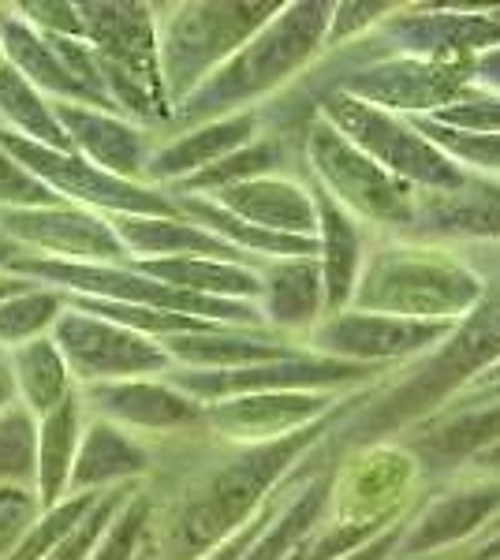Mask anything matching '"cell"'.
I'll list each match as a JSON object with an SVG mask.
<instances>
[{
	"instance_id": "1",
	"label": "cell",
	"mask_w": 500,
	"mask_h": 560,
	"mask_svg": "<svg viewBox=\"0 0 500 560\" xmlns=\"http://www.w3.org/2000/svg\"><path fill=\"white\" fill-rule=\"evenodd\" d=\"M83 42L94 49L102 86L124 120L158 124L172 113L158 65V15L150 4H79Z\"/></svg>"
},
{
	"instance_id": "2",
	"label": "cell",
	"mask_w": 500,
	"mask_h": 560,
	"mask_svg": "<svg viewBox=\"0 0 500 560\" xmlns=\"http://www.w3.org/2000/svg\"><path fill=\"white\" fill-rule=\"evenodd\" d=\"M266 4H184L158 20V65L168 105H179L202 86L235 49H243L254 26H261Z\"/></svg>"
},
{
	"instance_id": "3",
	"label": "cell",
	"mask_w": 500,
	"mask_h": 560,
	"mask_svg": "<svg viewBox=\"0 0 500 560\" xmlns=\"http://www.w3.org/2000/svg\"><path fill=\"white\" fill-rule=\"evenodd\" d=\"M49 337L60 348L75 388L131 382V377H165L172 370L168 351L158 340L97 318V314H83L75 306H63Z\"/></svg>"
},
{
	"instance_id": "4",
	"label": "cell",
	"mask_w": 500,
	"mask_h": 560,
	"mask_svg": "<svg viewBox=\"0 0 500 560\" xmlns=\"http://www.w3.org/2000/svg\"><path fill=\"white\" fill-rule=\"evenodd\" d=\"M0 236L34 258L83 261V266H127L131 261L108 217L68 202L42 206V210H0Z\"/></svg>"
},
{
	"instance_id": "5",
	"label": "cell",
	"mask_w": 500,
	"mask_h": 560,
	"mask_svg": "<svg viewBox=\"0 0 500 560\" xmlns=\"http://www.w3.org/2000/svg\"><path fill=\"white\" fill-rule=\"evenodd\" d=\"M86 419L113 422L135 438L142 433H176L202 422V404L179 393L165 377H131V382H102L79 388Z\"/></svg>"
},
{
	"instance_id": "6",
	"label": "cell",
	"mask_w": 500,
	"mask_h": 560,
	"mask_svg": "<svg viewBox=\"0 0 500 560\" xmlns=\"http://www.w3.org/2000/svg\"><path fill=\"white\" fill-rule=\"evenodd\" d=\"M53 116L60 120L63 135L71 142V153H79L102 173L127 179V184H147V161H150V135L139 124L124 120L105 108L53 102Z\"/></svg>"
},
{
	"instance_id": "7",
	"label": "cell",
	"mask_w": 500,
	"mask_h": 560,
	"mask_svg": "<svg viewBox=\"0 0 500 560\" xmlns=\"http://www.w3.org/2000/svg\"><path fill=\"white\" fill-rule=\"evenodd\" d=\"M153 467V453L142 445V438L127 433L113 422L86 419L83 438H79V453L71 464L68 497L75 493H105L116 486L142 482Z\"/></svg>"
},
{
	"instance_id": "8",
	"label": "cell",
	"mask_w": 500,
	"mask_h": 560,
	"mask_svg": "<svg viewBox=\"0 0 500 560\" xmlns=\"http://www.w3.org/2000/svg\"><path fill=\"white\" fill-rule=\"evenodd\" d=\"M0 49H4V65L38 90L49 102H68V105H90L102 108L83 86L75 83L63 60L57 57V49L49 45L45 34H38L34 26H26L15 15L12 4H0Z\"/></svg>"
},
{
	"instance_id": "9",
	"label": "cell",
	"mask_w": 500,
	"mask_h": 560,
	"mask_svg": "<svg viewBox=\"0 0 500 560\" xmlns=\"http://www.w3.org/2000/svg\"><path fill=\"white\" fill-rule=\"evenodd\" d=\"M251 135H254L251 113H235V116H221V120L198 124L195 131L150 150L147 179H153V184H184V179L202 173V168L217 165L221 158L243 150Z\"/></svg>"
},
{
	"instance_id": "10",
	"label": "cell",
	"mask_w": 500,
	"mask_h": 560,
	"mask_svg": "<svg viewBox=\"0 0 500 560\" xmlns=\"http://www.w3.org/2000/svg\"><path fill=\"white\" fill-rule=\"evenodd\" d=\"M116 240L131 261L150 258H217V261H243V250L229 247L213 232L190 224L187 217H108Z\"/></svg>"
},
{
	"instance_id": "11",
	"label": "cell",
	"mask_w": 500,
	"mask_h": 560,
	"mask_svg": "<svg viewBox=\"0 0 500 560\" xmlns=\"http://www.w3.org/2000/svg\"><path fill=\"white\" fill-rule=\"evenodd\" d=\"M322 411V400L284 393H258V396H232V400L202 404V422L213 427L221 438L232 441H261V438H288L295 422Z\"/></svg>"
},
{
	"instance_id": "12",
	"label": "cell",
	"mask_w": 500,
	"mask_h": 560,
	"mask_svg": "<svg viewBox=\"0 0 500 560\" xmlns=\"http://www.w3.org/2000/svg\"><path fill=\"white\" fill-rule=\"evenodd\" d=\"M83 400H79V388L60 404L57 411L42 415L38 419V475H34V493L45 509H57L68 497V478L71 464L79 453V438H83Z\"/></svg>"
},
{
	"instance_id": "13",
	"label": "cell",
	"mask_w": 500,
	"mask_h": 560,
	"mask_svg": "<svg viewBox=\"0 0 500 560\" xmlns=\"http://www.w3.org/2000/svg\"><path fill=\"white\" fill-rule=\"evenodd\" d=\"M209 202H217L221 210L254 224V229L277 232V236H295L314 224L306 198L292 184H277V179H247V184L224 187Z\"/></svg>"
},
{
	"instance_id": "14",
	"label": "cell",
	"mask_w": 500,
	"mask_h": 560,
	"mask_svg": "<svg viewBox=\"0 0 500 560\" xmlns=\"http://www.w3.org/2000/svg\"><path fill=\"white\" fill-rule=\"evenodd\" d=\"M8 374H12V385H15V400H20L34 419L57 411L60 404L75 393L68 363H63L60 348L53 345V337L31 340V345L8 351Z\"/></svg>"
},
{
	"instance_id": "15",
	"label": "cell",
	"mask_w": 500,
	"mask_h": 560,
	"mask_svg": "<svg viewBox=\"0 0 500 560\" xmlns=\"http://www.w3.org/2000/svg\"><path fill=\"white\" fill-rule=\"evenodd\" d=\"M139 273H147L161 284L184 288V292L209 295V300H232L247 303L251 295L261 292V280L251 269L235 266V261H217V258H150V261H131Z\"/></svg>"
},
{
	"instance_id": "16",
	"label": "cell",
	"mask_w": 500,
	"mask_h": 560,
	"mask_svg": "<svg viewBox=\"0 0 500 560\" xmlns=\"http://www.w3.org/2000/svg\"><path fill=\"white\" fill-rule=\"evenodd\" d=\"M0 128L38 142V147L71 150L60 120L53 116V102L42 97L20 71H12L8 65H0Z\"/></svg>"
},
{
	"instance_id": "17",
	"label": "cell",
	"mask_w": 500,
	"mask_h": 560,
	"mask_svg": "<svg viewBox=\"0 0 500 560\" xmlns=\"http://www.w3.org/2000/svg\"><path fill=\"white\" fill-rule=\"evenodd\" d=\"M63 306H68V295L60 288L38 284V280H31L20 292L0 300V351H12L31 345V340L49 337L53 325L60 322Z\"/></svg>"
},
{
	"instance_id": "18",
	"label": "cell",
	"mask_w": 500,
	"mask_h": 560,
	"mask_svg": "<svg viewBox=\"0 0 500 560\" xmlns=\"http://www.w3.org/2000/svg\"><path fill=\"white\" fill-rule=\"evenodd\" d=\"M441 332V325H418L411 318H348L333 322L322 332V345L344 348V351H370V355H388V351H411L422 348L426 340Z\"/></svg>"
},
{
	"instance_id": "19",
	"label": "cell",
	"mask_w": 500,
	"mask_h": 560,
	"mask_svg": "<svg viewBox=\"0 0 500 560\" xmlns=\"http://www.w3.org/2000/svg\"><path fill=\"white\" fill-rule=\"evenodd\" d=\"M38 475V419L12 400L0 411V486L34 490Z\"/></svg>"
},
{
	"instance_id": "20",
	"label": "cell",
	"mask_w": 500,
	"mask_h": 560,
	"mask_svg": "<svg viewBox=\"0 0 500 560\" xmlns=\"http://www.w3.org/2000/svg\"><path fill=\"white\" fill-rule=\"evenodd\" d=\"M150 527H153V493L147 486H139L124 501V509L113 516V523L105 527V535L97 538L90 560H139V553L150 541Z\"/></svg>"
},
{
	"instance_id": "21",
	"label": "cell",
	"mask_w": 500,
	"mask_h": 560,
	"mask_svg": "<svg viewBox=\"0 0 500 560\" xmlns=\"http://www.w3.org/2000/svg\"><path fill=\"white\" fill-rule=\"evenodd\" d=\"M97 497L102 493H75V497H63L57 509H45L38 516V523L26 530V538L12 549V557L8 560H45L63 541V535H68V530L75 527L90 509H94Z\"/></svg>"
},
{
	"instance_id": "22",
	"label": "cell",
	"mask_w": 500,
	"mask_h": 560,
	"mask_svg": "<svg viewBox=\"0 0 500 560\" xmlns=\"http://www.w3.org/2000/svg\"><path fill=\"white\" fill-rule=\"evenodd\" d=\"M269 292V318L280 322V325H295L303 318H311L314 311V269L306 266V261H299V266H280L272 269L269 284H261Z\"/></svg>"
},
{
	"instance_id": "23",
	"label": "cell",
	"mask_w": 500,
	"mask_h": 560,
	"mask_svg": "<svg viewBox=\"0 0 500 560\" xmlns=\"http://www.w3.org/2000/svg\"><path fill=\"white\" fill-rule=\"evenodd\" d=\"M142 482H131V486H116V490H105L102 497L94 501V509L86 512L83 520L75 523V527L63 535V541L57 549H53L45 560H90V553H94L97 538L105 535V527L113 523L116 512L124 509V501L131 497L135 490H139Z\"/></svg>"
},
{
	"instance_id": "24",
	"label": "cell",
	"mask_w": 500,
	"mask_h": 560,
	"mask_svg": "<svg viewBox=\"0 0 500 560\" xmlns=\"http://www.w3.org/2000/svg\"><path fill=\"white\" fill-rule=\"evenodd\" d=\"M500 501V493H470V497H460V501H449L441 504L433 516H426L422 527L415 530L411 538V549H426V546H438V541H449L456 535H467L475 523L493 512Z\"/></svg>"
},
{
	"instance_id": "25",
	"label": "cell",
	"mask_w": 500,
	"mask_h": 560,
	"mask_svg": "<svg viewBox=\"0 0 500 560\" xmlns=\"http://www.w3.org/2000/svg\"><path fill=\"white\" fill-rule=\"evenodd\" d=\"M42 501L26 486H0V560L12 557V549L26 538V530L38 523Z\"/></svg>"
},
{
	"instance_id": "26",
	"label": "cell",
	"mask_w": 500,
	"mask_h": 560,
	"mask_svg": "<svg viewBox=\"0 0 500 560\" xmlns=\"http://www.w3.org/2000/svg\"><path fill=\"white\" fill-rule=\"evenodd\" d=\"M42 206H60V198L15 165L12 153L0 150V210H42Z\"/></svg>"
},
{
	"instance_id": "27",
	"label": "cell",
	"mask_w": 500,
	"mask_h": 560,
	"mask_svg": "<svg viewBox=\"0 0 500 560\" xmlns=\"http://www.w3.org/2000/svg\"><path fill=\"white\" fill-rule=\"evenodd\" d=\"M12 8L26 26H34L45 38H83L79 4H71V0H23Z\"/></svg>"
},
{
	"instance_id": "28",
	"label": "cell",
	"mask_w": 500,
	"mask_h": 560,
	"mask_svg": "<svg viewBox=\"0 0 500 560\" xmlns=\"http://www.w3.org/2000/svg\"><path fill=\"white\" fill-rule=\"evenodd\" d=\"M269 523H272V504H266V509H261L251 523H243L229 541H221L217 549H209L202 560H243V553H247V549L254 546V538H258Z\"/></svg>"
},
{
	"instance_id": "29",
	"label": "cell",
	"mask_w": 500,
	"mask_h": 560,
	"mask_svg": "<svg viewBox=\"0 0 500 560\" xmlns=\"http://www.w3.org/2000/svg\"><path fill=\"white\" fill-rule=\"evenodd\" d=\"M388 549H393V535L377 538L374 546H362V549H354V553H351L348 560H385Z\"/></svg>"
},
{
	"instance_id": "30",
	"label": "cell",
	"mask_w": 500,
	"mask_h": 560,
	"mask_svg": "<svg viewBox=\"0 0 500 560\" xmlns=\"http://www.w3.org/2000/svg\"><path fill=\"white\" fill-rule=\"evenodd\" d=\"M15 400V385H12V374H8V363L0 366V411Z\"/></svg>"
},
{
	"instance_id": "31",
	"label": "cell",
	"mask_w": 500,
	"mask_h": 560,
	"mask_svg": "<svg viewBox=\"0 0 500 560\" xmlns=\"http://www.w3.org/2000/svg\"><path fill=\"white\" fill-rule=\"evenodd\" d=\"M31 280L26 277H12V273H0V300H8L12 292H20V288H26Z\"/></svg>"
},
{
	"instance_id": "32",
	"label": "cell",
	"mask_w": 500,
	"mask_h": 560,
	"mask_svg": "<svg viewBox=\"0 0 500 560\" xmlns=\"http://www.w3.org/2000/svg\"><path fill=\"white\" fill-rule=\"evenodd\" d=\"M478 557H481V560H497V557H500V538H493V541H489V546L481 549Z\"/></svg>"
},
{
	"instance_id": "33",
	"label": "cell",
	"mask_w": 500,
	"mask_h": 560,
	"mask_svg": "<svg viewBox=\"0 0 500 560\" xmlns=\"http://www.w3.org/2000/svg\"><path fill=\"white\" fill-rule=\"evenodd\" d=\"M486 459H493V467H500V448H497V453H493V456H486Z\"/></svg>"
},
{
	"instance_id": "34",
	"label": "cell",
	"mask_w": 500,
	"mask_h": 560,
	"mask_svg": "<svg viewBox=\"0 0 500 560\" xmlns=\"http://www.w3.org/2000/svg\"><path fill=\"white\" fill-rule=\"evenodd\" d=\"M139 560H150V541H147V549H142V553H139Z\"/></svg>"
},
{
	"instance_id": "35",
	"label": "cell",
	"mask_w": 500,
	"mask_h": 560,
	"mask_svg": "<svg viewBox=\"0 0 500 560\" xmlns=\"http://www.w3.org/2000/svg\"><path fill=\"white\" fill-rule=\"evenodd\" d=\"M8 363V351H0V366H4Z\"/></svg>"
},
{
	"instance_id": "36",
	"label": "cell",
	"mask_w": 500,
	"mask_h": 560,
	"mask_svg": "<svg viewBox=\"0 0 500 560\" xmlns=\"http://www.w3.org/2000/svg\"><path fill=\"white\" fill-rule=\"evenodd\" d=\"M0 65H4V49H0Z\"/></svg>"
}]
</instances>
